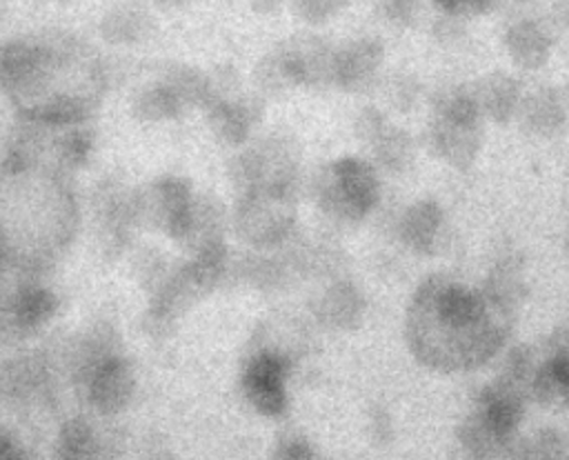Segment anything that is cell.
Returning a JSON list of instances; mask_svg holds the SVG:
<instances>
[{
    "label": "cell",
    "instance_id": "cell-35",
    "mask_svg": "<svg viewBox=\"0 0 569 460\" xmlns=\"http://www.w3.org/2000/svg\"><path fill=\"white\" fill-rule=\"evenodd\" d=\"M251 9L256 13H262V16H269V13H276L282 4V0H249Z\"/></svg>",
    "mask_w": 569,
    "mask_h": 460
},
{
    "label": "cell",
    "instance_id": "cell-29",
    "mask_svg": "<svg viewBox=\"0 0 569 460\" xmlns=\"http://www.w3.org/2000/svg\"><path fill=\"white\" fill-rule=\"evenodd\" d=\"M276 458H287V460H307L313 456L311 442L298 433V431H287L280 433L276 440V449H273Z\"/></svg>",
    "mask_w": 569,
    "mask_h": 460
},
{
    "label": "cell",
    "instance_id": "cell-1",
    "mask_svg": "<svg viewBox=\"0 0 569 460\" xmlns=\"http://www.w3.org/2000/svg\"><path fill=\"white\" fill-rule=\"evenodd\" d=\"M516 316L482 289L436 273L420 282L407 307L405 338L422 367L462 373L480 369L502 349Z\"/></svg>",
    "mask_w": 569,
    "mask_h": 460
},
{
    "label": "cell",
    "instance_id": "cell-6",
    "mask_svg": "<svg viewBox=\"0 0 569 460\" xmlns=\"http://www.w3.org/2000/svg\"><path fill=\"white\" fill-rule=\"evenodd\" d=\"M289 367V360L276 351H260L251 358L242 373V391L258 413L269 418L284 413Z\"/></svg>",
    "mask_w": 569,
    "mask_h": 460
},
{
    "label": "cell",
    "instance_id": "cell-25",
    "mask_svg": "<svg viewBox=\"0 0 569 460\" xmlns=\"http://www.w3.org/2000/svg\"><path fill=\"white\" fill-rule=\"evenodd\" d=\"M569 453V438L556 427H542L536 433L516 440L511 456L518 458H565Z\"/></svg>",
    "mask_w": 569,
    "mask_h": 460
},
{
    "label": "cell",
    "instance_id": "cell-14",
    "mask_svg": "<svg viewBox=\"0 0 569 460\" xmlns=\"http://www.w3.org/2000/svg\"><path fill=\"white\" fill-rule=\"evenodd\" d=\"M445 211L436 200L413 202L400 220V238L416 253H433L440 244Z\"/></svg>",
    "mask_w": 569,
    "mask_h": 460
},
{
    "label": "cell",
    "instance_id": "cell-33",
    "mask_svg": "<svg viewBox=\"0 0 569 460\" xmlns=\"http://www.w3.org/2000/svg\"><path fill=\"white\" fill-rule=\"evenodd\" d=\"M549 353H560L569 358V318L549 338Z\"/></svg>",
    "mask_w": 569,
    "mask_h": 460
},
{
    "label": "cell",
    "instance_id": "cell-12",
    "mask_svg": "<svg viewBox=\"0 0 569 460\" xmlns=\"http://www.w3.org/2000/svg\"><path fill=\"white\" fill-rule=\"evenodd\" d=\"M516 433L500 422H496L489 413L480 407H473L462 422L456 427V438L460 447L476 456V458H496V456H511L516 444Z\"/></svg>",
    "mask_w": 569,
    "mask_h": 460
},
{
    "label": "cell",
    "instance_id": "cell-37",
    "mask_svg": "<svg viewBox=\"0 0 569 460\" xmlns=\"http://www.w3.org/2000/svg\"><path fill=\"white\" fill-rule=\"evenodd\" d=\"M567 251H569V229H567Z\"/></svg>",
    "mask_w": 569,
    "mask_h": 460
},
{
    "label": "cell",
    "instance_id": "cell-13",
    "mask_svg": "<svg viewBox=\"0 0 569 460\" xmlns=\"http://www.w3.org/2000/svg\"><path fill=\"white\" fill-rule=\"evenodd\" d=\"M520 122L525 131L538 138L558 136L569 118V104L560 89L545 87L520 102Z\"/></svg>",
    "mask_w": 569,
    "mask_h": 460
},
{
    "label": "cell",
    "instance_id": "cell-31",
    "mask_svg": "<svg viewBox=\"0 0 569 460\" xmlns=\"http://www.w3.org/2000/svg\"><path fill=\"white\" fill-rule=\"evenodd\" d=\"M496 0H436L440 9H445L449 16L456 18H469V16H482L493 7Z\"/></svg>",
    "mask_w": 569,
    "mask_h": 460
},
{
    "label": "cell",
    "instance_id": "cell-28",
    "mask_svg": "<svg viewBox=\"0 0 569 460\" xmlns=\"http://www.w3.org/2000/svg\"><path fill=\"white\" fill-rule=\"evenodd\" d=\"M347 0H291V9L296 11L298 18L311 24H320L331 20Z\"/></svg>",
    "mask_w": 569,
    "mask_h": 460
},
{
    "label": "cell",
    "instance_id": "cell-7",
    "mask_svg": "<svg viewBox=\"0 0 569 460\" xmlns=\"http://www.w3.org/2000/svg\"><path fill=\"white\" fill-rule=\"evenodd\" d=\"M358 138L371 149L376 160L391 173H402L413 162L411 136L391 124L378 109L367 107L356 120Z\"/></svg>",
    "mask_w": 569,
    "mask_h": 460
},
{
    "label": "cell",
    "instance_id": "cell-2",
    "mask_svg": "<svg viewBox=\"0 0 569 460\" xmlns=\"http://www.w3.org/2000/svg\"><path fill=\"white\" fill-rule=\"evenodd\" d=\"M480 107L473 89L447 87L433 98L427 142L436 158L453 169H469L482 147Z\"/></svg>",
    "mask_w": 569,
    "mask_h": 460
},
{
    "label": "cell",
    "instance_id": "cell-17",
    "mask_svg": "<svg viewBox=\"0 0 569 460\" xmlns=\"http://www.w3.org/2000/svg\"><path fill=\"white\" fill-rule=\"evenodd\" d=\"M505 47L522 69H540L551 56V38L536 20L513 22L505 33Z\"/></svg>",
    "mask_w": 569,
    "mask_h": 460
},
{
    "label": "cell",
    "instance_id": "cell-24",
    "mask_svg": "<svg viewBox=\"0 0 569 460\" xmlns=\"http://www.w3.org/2000/svg\"><path fill=\"white\" fill-rule=\"evenodd\" d=\"M536 369H538V362H536V356H533L531 347L518 344L507 353V358L502 362V369L496 378L500 382H505L507 387L527 396V400H531V382H533Z\"/></svg>",
    "mask_w": 569,
    "mask_h": 460
},
{
    "label": "cell",
    "instance_id": "cell-4",
    "mask_svg": "<svg viewBox=\"0 0 569 460\" xmlns=\"http://www.w3.org/2000/svg\"><path fill=\"white\" fill-rule=\"evenodd\" d=\"M293 193L287 187L242 191L236 224L238 233L253 247L269 249L280 244L293 229Z\"/></svg>",
    "mask_w": 569,
    "mask_h": 460
},
{
    "label": "cell",
    "instance_id": "cell-22",
    "mask_svg": "<svg viewBox=\"0 0 569 460\" xmlns=\"http://www.w3.org/2000/svg\"><path fill=\"white\" fill-rule=\"evenodd\" d=\"M11 300H13V313L22 336L31 333L33 329L51 320V316L58 309L56 296L49 289L36 287V284L20 287L18 291L11 293Z\"/></svg>",
    "mask_w": 569,
    "mask_h": 460
},
{
    "label": "cell",
    "instance_id": "cell-16",
    "mask_svg": "<svg viewBox=\"0 0 569 460\" xmlns=\"http://www.w3.org/2000/svg\"><path fill=\"white\" fill-rule=\"evenodd\" d=\"M316 313L322 324L340 331L356 329L365 316V298L351 282H333L318 300Z\"/></svg>",
    "mask_w": 569,
    "mask_h": 460
},
{
    "label": "cell",
    "instance_id": "cell-9",
    "mask_svg": "<svg viewBox=\"0 0 569 460\" xmlns=\"http://www.w3.org/2000/svg\"><path fill=\"white\" fill-rule=\"evenodd\" d=\"M289 69L293 87L333 84L336 51L318 36H298L278 47Z\"/></svg>",
    "mask_w": 569,
    "mask_h": 460
},
{
    "label": "cell",
    "instance_id": "cell-20",
    "mask_svg": "<svg viewBox=\"0 0 569 460\" xmlns=\"http://www.w3.org/2000/svg\"><path fill=\"white\" fill-rule=\"evenodd\" d=\"M153 27L151 13L138 4V2H122L111 7L102 22H100V33L107 42L113 44H133L140 42L149 36Z\"/></svg>",
    "mask_w": 569,
    "mask_h": 460
},
{
    "label": "cell",
    "instance_id": "cell-27",
    "mask_svg": "<svg viewBox=\"0 0 569 460\" xmlns=\"http://www.w3.org/2000/svg\"><path fill=\"white\" fill-rule=\"evenodd\" d=\"M93 149V138L87 129L80 124H73L64 136L58 140V158L67 167H80L89 160V153Z\"/></svg>",
    "mask_w": 569,
    "mask_h": 460
},
{
    "label": "cell",
    "instance_id": "cell-36",
    "mask_svg": "<svg viewBox=\"0 0 569 460\" xmlns=\"http://www.w3.org/2000/svg\"><path fill=\"white\" fill-rule=\"evenodd\" d=\"M191 0H153V4L162 11H171V9H180L184 4H189Z\"/></svg>",
    "mask_w": 569,
    "mask_h": 460
},
{
    "label": "cell",
    "instance_id": "cell-34",
    "mask_svg": "<svg viewBox=\"0 0 569 460\" xmlns=\"http://www.w3.org/2000/svg\"><path fill=\"white\" fill-rule=\"evenodd\" d=\"M22 453L18 451V444L9 438V436H4V433H0V460H9V458H20Z\"/></svg>",
    "mask_w": 569,
    "mask_h": 460
},
{
    "label": "cell",
    "instance_id": "cell-19",
    "mask_svg": "<svg viewBox=\"0 0 569 460\" xmlns=\"http://www.w3.org/2000/svg\"><path fill=\"white\" fill-rule=\"evenodd\" d=\"M531 400L547 409L569 411V358L560 353H547V360L538 364L531 382Z\"/></svg>",
    "mask_w": 569,
    "mask_h": 460
},
{
    "label": "cell",
    "instance_id": "cell-30",
    "mask_svg": "<svg viewBox=\"0 0 569 460\" xmlns=\"http://www.w3.org/2000/svg\"><path fill=\"white\" fill-rule=\"evenodd\" d=\"M380 13L391 24H411L418 13V0H380Z\"/></svg>",
    "mask_w": 569,
    "mask_h": 460
},
{
    "label": "cell",
    "instance_id": "cell-11",
    "mask_svg": "<svg viewBox=\"0 0 569 460\" xmlns=\"http://www.w3.org/2000/svg\"><path fill=\"white\" fill-rule=\"evenodd\" d=\"M385 49L373 38H358L336 51L333 84L345 91H365L373 84L382 67Z\"/></svg>",
    "mask_w": 569,
    "mask_h": 460
},
{
    "label": "cell",
    "instance_id": "cell-5",
    "mask_svg": "<svg viewBox=\"0 0 569 460\" xmlns=\"http://www.w3.org/2000/svg\"><path fill=\"white\" fill-rule=\"evenodd\" d=\"M193 200L196 198L191 196L187 180L162 178L144 187V191L133 198V213L182 242L189 229Z\"/></svg>",
    "mask_w": 569,
    "mask_h": 460
},
{
    "label": "cell",
    "instance_id": "cell-8",
    "mask_svg": "<svg viewBox=\"0 0 569 460\" xmlns=\"http://www.w3.org/2000/svg\"><path fill=\"white\" fill-rule=\"evenodd\" d=\"M233 180L242 187V191L273 187L291 189L293 158L282 144L262 142L236 158Z\"/></svg>",
    "mask_w": 569,
    "mask_h": 460
},
{
    "label": "cell",
    "instance_id": "cell-3",
    "mask_svg": "<svg viewBox=\"0 0 569 460\" xmlns=\"http://www.w3.org/2000/svg\"><path fill=\"white\" fill-rule=\"evenodd\" d=\"M316 196L327 216L342 222H356L376 207L380 182L369 162L347 156L329 162L320 171Z\"/></svg>",
    "mask_w": 569,
    "mask_h": 460
},
{
    "label": "cell",
    "instance_id": "cell-10",
    "mask_svg": "<svg viewBox=\"0 0 569 460\" xmlns=\"http://www.w3.org/2000/svg\"><path fill=\"white\" fill-rule=\"evenodd\" d=\"M84 384L89 402L102 413L122 411L131 402L136 389L133 371L118 353L104 358L98 367H93L84 376Z\"/></svg>",
    "mask_w": 569,
    "mask_h": 460
},
{
    "label": "cell",
    "instance_id": "cell-32",
    "mask_svg": "<svg viewBox=\"0 0 569 460\" xmlns=\"http://www.w3.org/2000/svg\"><path fill=\"white\" fill-rule=\"evenodd\" d=\"M369 429H371V438H373L378 444H387V442L391 440V436H393L391 418H389V413H387L385 409H380V407L371 409V424H369Z\"/></svg>",
    "mask_w": 569,
    "mask_h": 460
},
{
    "label": "cell",
    "instance_id": "cell-26",
    "mask_svg": "<svg viewBox=\"0 0 569 460\" xmlns=\"http://www.w3.org/2000/svg\"><path fill=\"white\" fill-rule=\"evenodd\" d=\"M96 436L89 422L82 418H73L62 424L58 433V456L78 460V458H89L96 453Z\"/></svg>",
    "mask_w": 569,
    "mask_h": 460
},
{
    "label": "cell",
    "instance_id": "cell-23",
    "mask_svg": "<svg viewBox=\"0 0 569 460\" xmlns=\"http://www.w3.org/2000/svg\"><path fill=\"white\" fill-rule=\"evenodd\" d=\"M184 109V102L167 82L142 89L133 100V116L144 122L171 120L178 118Z\"/></svg>",
    "mask_w": 569,
    "mask_h": 460
},
{
    "label": "cell",
    "instance_id": "cell-15",
    "mask_svg": "<svg viewBox=\"0 0 569 460\" xmlns=\"http://www.w3.org/2000/svg\"><path fill=\"white\" fill-rule=\"evenodd\" d=\"M473 96L478 100L480 113L498 124H507L520 109L522 93L520 82L507 73H489L476 87Z\"/></svg>",
    "mask_w": 569,
    "mask_h": 460
},
{
    "label": "cell",
    "instance_id": "cell-18",
    "mask_svg": "<svg viewBox=\"0 0 569 460\" xmlns=\"http://www.w3.org/2000/svg\"><path fill=\"white\" fill-rule=\"evenodd\" d=\"M260 107L256 100H240V98H220L209 107L211 127L220 140L229 144H242L256 122Z\"/></svg>",
    "mask_w": 569,
    "mask_h": 460
},
{
    "label": "cell",
    "instance_id": "cell-21",
    "mask_svg": "<svg viewBox=\"0 0 569 460\" xmlns=\"http://www.w3.org/2000/svg\"><path fill=\"white\" fill-rule=\"evenodd\" d=\"M480 289L487 296H491L493 300L518 311V307L522 304V300L527 296V280H525L522 262L513 256L498 260V264L491 269V273L487 276V280Z\"/></svg>",
    "mask_w": 569,
    "mask_h": 460
}]
</instances>
